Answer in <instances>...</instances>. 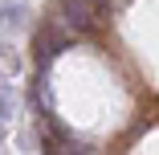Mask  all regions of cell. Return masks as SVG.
<instances>
[{"label":"cell","instance_id":"obj_3","mask_svg":"<svg viewBox=\"0 0 159 155\" xmlns=\"http://www.w3.org/2000/svg\"><path fill=\"white\" fill-rule=\"evenodd\" d=\"M57 16L66 29H74V33H90L94 29V8H90V0H57Z\"/></svg>","mask_w":159,"mask_h":155},{"label":"cell","instance_id":"obj_1","mask_svg":"<svg viewBox=\"0 0 159 155\" xmlns=\"http://www.w3.org/2000/svg\"><path fill=\"white\" fill-rule=\"evenodd\" d=\"M37 135H41V147H45V151H78V155L94 151V147H86V143H74V135L53 118V110H41V114H37Z\"/></svg>","mask_w":159,"mask_h":155},{"label":"cell","instance_id":"obj_4","mask_svg":"<svg viewBox=\"0 0 159 155\" xmlns=\"http://www.w3.org/2000/svg\"><path fill=\"white\" fill-rule=\"evenodd\" d=\"M33 106L37 114L49 110V78H45V66H37V82H33Z\"/></svg>","mask_w":159,"mask_h":155},{"label":"cell","instance_id":"obj_8","mask_svg":"<svg viewBox=\"0 0 159 155\" xmlns=\"http://www.w3.org/2000/svg\"><path fill=\"white\" fill-rule=\"evenodd\" d=\"M20 16H25V8H20V4H12V8L0 12V25H20Z\"/></svg>","mask_w":159,"mask_h":155},{"label":"cell","instance_id":"obj_7","mask_svg":"<svg viewBox=\"0 0 159 155\" xmlns=\"http://www.w3.org/2000/svg\"><path fill=\"white\" fill-rule=\"evenodd\" d=\"M90 8H94V16H98V21L114 16V4H110V0H90Z\"/></svg>","mask_w":159,"mask_h":155},{"label":"cell","instance_id":"obj_5","mask_svg":"<svg viewBox=\"0 0 159 155\" xmlns=\"http://www.w3.org/2000/svg\"><path fill=\"white\" fill-rule=\"evenodd\" d=\"M12 102H16L12 86H4V82H0V118H8V114H12Z\"/></svg>","mask_w":159,"mask_h":155},{"label":"cell","instance_id":"obj_6","mask_svg":"<svg viewBox=\"0 0 159 155\" xmlns=\"http://www.w3.org/2000/svg\"><path fill=\"white\" fill-rule=\"evenodd\" d=\"M20 70V57L16 53H0V74H16Z\"/></svg>","mask_w":159,"mask_h":155},{"label":"cell","instance_id":"obj_2","mask_svg":"<svg viewBox=\"0 0 159 155\" xmlns=\"http://www.w3.org/2000/svg\"><path fill=\"white\" fill-rule=\"evenodd\" d=\"M74 45V29H53V25H45L41 33L33 37V57H37V66H49V61L57 57V53H66Z\"/></svg>","mask_w":159,"mask_h":155}]
</instances>
